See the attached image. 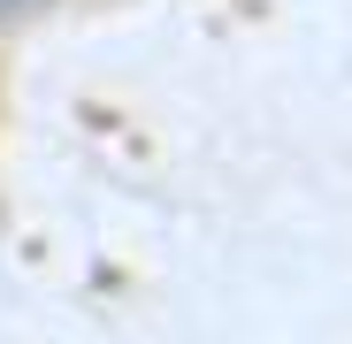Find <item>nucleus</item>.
I'll return each instance as SVG.
<instances>
[{"mask_svg": "<svg viewBox=\"0 0 352 344\" xmlns=\"http://www.w3.org/2000/svg\"><path fill=\"white\" fill-rule=\"evenodd\" d=\"M46 0H0V23H23V16H38Z\"/></svg>", "mask_w": 352, "mask_h": 344, "instance_id": "nucleus-1", "label": "nucleus"}]
</instances>
